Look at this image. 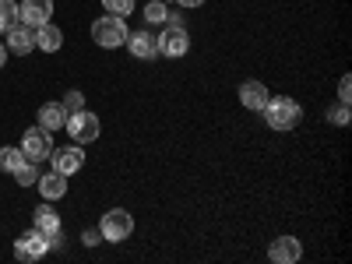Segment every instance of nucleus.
<instances>
[{"label": "nucleus", "mask_w": 352, "mask_h": 264, "mask_svg": "<svg viewBox=\"0 0 352 264\" xmlns=\"http://www.w3.org/2000/svg\"><path fill=\"white\" fill-rule=\"evenodd\" d=\"M60 106H64L67 113H78V109H85V96H81V92H67Z\"/></svg>", "instance_id": "b1692460"}, {"label": "nucleus", "mask_w": 352, "mask_h": 264, "mask_svg": "<svg viewBox=\"0 0 352 264\" xmlns=\"http://www.w3.org/2000/svg\"><path fill=\"white\" fill-rule=\"evenodd\" d=\"M50 14H53V0H21L18 4V21L28 25V28L46 25Z\"/></svg>", "instance_id": "1a4fd4ad"}, {"label": "nucleus", "mask_w": 352, "mask_h": 264, "mask_svg": "<svg viewBox=\"0 0 352 264\" xmlns=\"http://www.w3.org/2000/svg\"><path fill=\"white\" fill-rule=\"evenodd\" d=\"M11 25H18V4L14 0H0V32H8Z\"/></svg>", "instance_id": "412c9836"}, {"label": "nucleus", "mask_w": 352, "mask_h": 264, "mask_svg": "<svg viewBox=\"0 0 352 264\" xmlns=\"http://www.w3.org/2000/svg\"><path fill=\"white\" fill-rule=\"evenodd\" d=\"M166 25H184V14L180 11H166Z\"/></svg>", "instance_id": "bb28decb"}, {"label": "nucleus", "mask_w": 352, "mask_h": 264, "mask_svg": "<svg viewBox=\"0 0 352 264\" xmlns=\"http://www.w3.org/2000/svg\"><path fill=\"white\" fill-rule=\"evenodd\" d=\"M328 120H331L335 127H345V124H349V102H342V106L328 109Z\"/></svg>", "instance_id": "5701e85b"}, {"label": "nucleus", "mask_w": 352, "mask_h": 264, "mask_svg": "<svg viewBox=\"0 0 352 264\" xmlns=\"http://www.w3.org/2000/svg\"><path fill=\"white\" fill-rule=\"evenodd\" d=\"M261 113H264V124H268L272 131H292L303 120V106L296 99H289V96H272Z\"/></svg>", "instance_id": "f257e3e1"}, {"label": "nucleus", "mask_w": 352, "mask_h": 264, "mask_svg": "<svg viewBox=\"0 0 352 264\" xmlns=\"http://www.w3.org/2000/svg\"><path fill=\"white\" fill-rule=\"evenodd\" d=\"M46 250H50V240H46V232H39V229H28V232H21L18 243H14V257H18L21 264H28V261H39Z\"/></svg>", "instance_id": "423d86ee"}, {"label": "nucleus", "mask_w": 352, "mask_h": 264, "mask_svg": "<svg viewBox=\"0 0 352 264\" xmlns=\"http://www.w3.org/2000/svg\"><path fill=\"white\" fill-rule=\"evenodd\" d=\"M4 64H8V46L0 43V67H4Z\"/></svg>", "instance_id": "c85d7f7f"}, {"label": "nucleus", "mask_w": 352, "mask_h": 264, "mask_svg": "<svg viewBox=\"0 0 352 264\" xmlns=\"http://www.w3.org/2000/svg\"><path fill=\"white\" fill-rule=\"evenodd\" d=\"M338 99H342V102H352V81H349V74L338 81Z\"/></svg>", "instance_id": "393cba45"}, {"label": "nucleus", "mask_w": 352, "mask_h": 264, "mask_svg": "<svg viewBox=\"0 0 352 264\" xmlns=\"http://www.w3.org/2000/svg\"><path fill=\"white\" fill-rule=\"evenodd\" d=\"M11 176H14V180H18L21 187H32V184L39 180V162H32V159H25V162H21V166H18V169H14Z\"/></svg>", "instance_id": "a211bd4d"}, {"label": "nucleus", "mask_w": 352, "mask_h": 264, "mask_svg": "<svg viewBox=\"0 0 352 264\" xmlns=\"http://www.w3.org/2000/svg\"><path fill=\"white\" fill-rule=\"evenodd\" d=\"M268 257H272L275 264H296V261L303 257V243H300L296 236H278V240L268 247Z\"/></svg>", "instance_id": "9b49d317"}, {"label": "nucleus", "mask_w": 352, "mask_h": 264, "mask_svg": "<svg viewBox=\"0 0 352 264\" xmlns=\"http://www.w3.org/2000/svg\"><path fill=\"white\" fill-rule=\"evenodd\" d=\"M102 8H106L109 14H116V18H127V14L134 11V0H102Z\"/></svg>", "instance_id": "4be33fe9"}, {"label": "nucleus", "mask_w": 352, "mask_h": 264, "mask_svg": "<svg viewBox=\"0 0 352 264\" xmlns=\"http://www.w3.org/2000/svg\"><path fill=\"white\" fill-rule=\"evenodd\" d=\"M36 187H39V194H43V201H60L64 194H67V176L64 173H39V180H36Z\"/></svg>", "instance_id": "f8f14e48"}, {"label": "nucleus", "mask_w": 352, "mask_h": 264, "mask_svg": "<svg viewBox=\"0 0 352 264\" xmlns=\"http://www.w3.org/2000/svg\"><path fill=\"white\" fill-rule=\"evenodd\" d=\"M166 11H169L166 0H152V4H144V21L148 25H166Z\"/></svg>", "instance_id": "aec40b11"}, {"label": "nucleus", "mask_w": 352, "mask_h": 264, "mask_svg": "<svg viewBox=\"0 0 352 264\" xmlns=\"http://www.w3.org/2000/svg\"><path fill=\"white\" fill-rule=\"evenodd\" d=\"M8 50L11 53H18V56H25V53H32L36 50V32H32V28H28V25H11L8 28Z\"/></svg>", "instance_id": "ddd939ff"}, {"label": "nucleus", "mask_w": 352, "mask_h": 264, "mask_svg": "<svg viewBox=\"0 0 352 264\" xmlns=\"http://www.w3.org/2000/svg\"><path fill=\"white\" fill-rule=\"evenodd\" d=\"M131 56H138V60H155L159 56V36L148 32V28H141V32H127V43Z\"/></svg>", "instance_id": "6e6552de"}, {"label": "nucleus", "mask_w": 352, "mask_h": 264, "mask_svg": "<svg viewBox=\"0 0 352 264\" xmlns=\"http://www.w3.org/2000/svg\"><path fill=\"white\" fill-rule=\"evenodd\" d=\"M21 152H25V159H32V162H46L53 155V131L28 127L25 138H21Z\"/></svg>", "instance_id": "20e7f679"}, {"label": "nucleus", "mask_w": 352, "mask_h": 264, "mask_svg": "<svg viewBox=\"0 0 352 264\" xmlns=\"http://www.w3.org/2000/svg\"><path fill=\"white\" fill-rule=\"evenodd\" d=\"M99 232H102V240L120 243V240H127L131 232H134V215L127 208H109L102 215V222H99Z\"/></svg>", "instance_id": "7ed1b4c3"}, {"label": "nucleus", "mask_w": 352, "mask_h": 264, "mask_svg": "<svg viewBox=\"0 0 352 264\" xmlns=\"http://www.w3.org/2000/svg\"><path fill=\"white\" fill-rule=\"evenodd\" d=\"M64 131L71 134V141L88 144V141H96V138H99V116H96V113H88V109L67 113V124H64Z\"/></svg>", "instance_id": "39448f33"}, {"label": "nucleus", "mask_w": 352, "mask_h": 264, "mask_svg": "<svg viewBox=\"0 0 352 264\" xmlns=\"http://www.w3.org/2000/svg\"><path fill=\"white\" fill-rule=\"evenodd\" d=\"M36 229L39 232H46V236H53V232H60V215H56L53 208H50V201L43 204V208H36Z\"/></svg>", "instance_id": "f3484780"}, {"label": "nucleus", "mask_w": 352, "mask_h": 264, "mask_svg": "<svg viewBox=\"0 0 352 264\" xmlns=\"http://www.w3.org/2000/svg\"><path fill=\"white\" fill-rule=\"evenodd\" d=\"M64 46V32L56 28L53 21H46V25H39L36 28V50H43V53H56Z\"/></svg>", "instance_id": "2eb2a0df"}, {"label": "nucleus", "mask_w": 352, "mask_h": 264, "mask_svg": "<svg viewBox=\"0 0 352 264\" xmlns=\"http://www.w3.org/2000/svg\"><path fill=\"white\" fill-rule=\"evenodd\" d=\"M176 4H180V8H187V11H190V8H201L204 0H176Z\"/></svg>", "instance_id": "cd10ccee"}, {"label": "nucleus", "mask_w": 352, "mask_h": 264, "mask_svg": "<svg viewBox=\"0 0 352 264\" xmlns=\"http://www.w3.org/2000/svg\"><path fill=\"white\" fill-rule=\"evenodd\" d=\"M268 99H272V92H268L261 81H243V85H240V102H243L247 109H257V113H261Z\"/></svg>", "instance_id": "4468645a"}, {"label": "nucleus", "mask_w": 352, "mask_h": 264, "mask_svg": "<svg viewBox=\"0 0 352 264\" xmlns=\"http://www.w3.org/2000/svg\"><path fill=\"white\" fill-rule=\"evenodd\" d=\"M190 50V32L184 25H166L159 36V53L162 56H184Z\"/></svg>", "instance_id": "0eeeda50"}, {"label": "nucleus", "mask_w": 352, "mask_h": 264, "mask_svg": "<svg viewBox=\"0 0 352 264\" xmlns=\"http://www.w3.org/2000/svg\"><path fill=\"white\" fill-rule=\"evenodd\" d=\"M99 240H102L99 229H85V232H81V243H85V247H96Z\"/></svg>", "instance_id": "a878e982"}, {"label": "nucleus", "mask_w": 352, "mask_h": 264, "mask_svg": "<svg viewBox=\"0 0 352 264\" xmlns=\"http://www.w3.org/2000/svg\"><path fill=\"white\" fill-rule=\"evenodd\" d=\"M92 39H96V46H102V50L124 46V43H127V25H124V18H116V14L96 18V21H92Z\"/></svg>", "instance_id": "f03ea898"}, {"label": "nucleus", "mask_w": 352, "mask_h": 264, "mask_svg": "<svg viewBox=\"0 0 352 264\" xmlns=\"http://www.w3.org/2000/svg\"><path fill=\"white\" fill-rule=\"evenodd\" d=\"M21 162H25V152H21V148H14V144L0 148V169H4V173H14Z\"/></svg>", "instance_id": "6ab92c4d"}, {"label": "nucleus", "mask_w": 352, "mask_h": 264, "mask_svg": "<svg viewBox=\"0 0 352 264\" xmlns=\"http://www.w3.org/2000/svg\"><path fill=\"white\" fill-rule=\"evenodd\" d=\"M67 124V109L60 106V102H46V106H39V127H46V131H60Z\"/></svg>", "instance_id": "dca6fc26"}, {"label": "nucleus", "mask_w": 352, "mask_h": 264, "mask_svg": "<svg viewBox=\"0 0 352 264\" xmlns=\"http://www.w3.org/2000/svg\"><path fill=\"white\" fill-rule=\"evenodd\" d=\"M53 169L56 173H64V176H71V173H78L81 166H85V152H81V144L74 141V144H67V148H53Z\"/></svg>", "instance_id": "9d476101"}]
</instances>
